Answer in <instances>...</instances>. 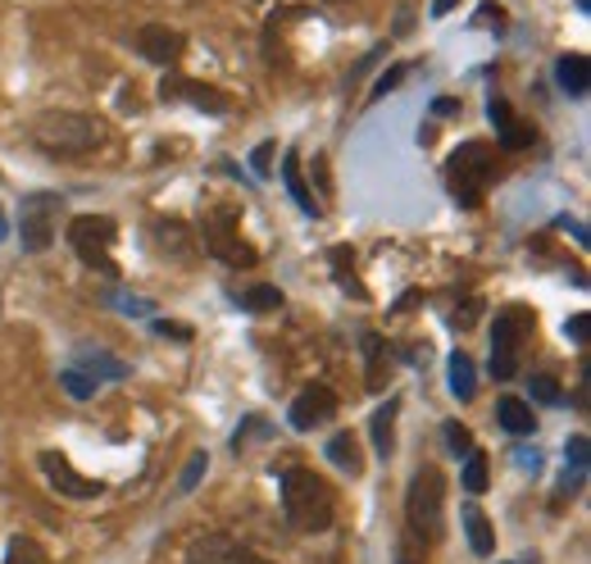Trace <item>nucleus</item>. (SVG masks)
Wrapping results in <instances>:
<instances>
[{"label":"nucleus","mask_w":591,"mask_h":564,"mask_svg":"<svg viewBox=\"0 0 591 564\" xmlns=\"http://www.w3.org/2000/svg\"><path fill=\"white\" fill-rule=\"evenodd\" d=\"M282 182H287L291 201L301 205L305 214H314V219H319V201L310 197V187H305V178H301V155H296V151H287V155H282Z\"/></svg>","instance_id":"nucleus-20"},{"label":"nucleus","mask_w":591,"mask_h":564,"mask_svg":"<svg viewBox=\"0 0 591 564\" xmlns=\"http://www.w3.org/2000/svg\"><path fill=\"white\" fill-rule=\"evenodd\" d=\"M60 387H64L73 401H91V396H96V387H101V383H96L91 373H82L78 364H69V369L60 373Z\"/></svg>","instance_id":"nucleus-28"},{"label":"nucleus","mask_w":591,"mask_h":564,"mask_svg":"<svg viewBox=\"0 0 591 564\" xmlns=\"http://www.w3.org/2000/svg\"><path fill=\"white\" fill-rule=\"evenodd\" d=\"M332 414H337V392L323 387V383H314V387H305L301 396L291 401V429H296V433L323 429V423H328Z\"/></svg>","instance_id":"nucleus-12"},{"label":"nucleus","mask_w":591,"mask_h":564,"mask_svg":"<svg viewBox=\"0 0 591 564\" xmlns=\"http://www.w3.org/2000/svg\"><path fill=\"white\" fill-rule=\"evenodd\" d=\"M73 364H78L82 373H91L96 383H123L128 373H132V364H123L119 355H110V351H101V346H78V351H73Z\"/></svg>","instance_id":"nucleus-14"},{"label":"nucleus","mask_w":591,"mask_h":564,"mask_svg":"<svg viewBox=\"0 0 591 564\" xmlns=\"http://www.w3.org/2000/svg\"><path fill=\"white\" fill-rule=\"evenodd\" d=\"M206 469H210V455H206V451H196V455L187 460V469H182V479H178V492H191L196 483H201Z\"/></svg>","instance_id":"nucleus-33"},{"label":"nucleus","mask_w":591,"mask_h":564,"mask_svg":"<svg viewBox=\"0 0 591 564\" xmlns=\"http://www.w3.org/2000/svg\"><path fill=\"white\" fill-rule=\"evenodd\" d=\"M6 232H10V228H6V214H0V238H6Z\"/></svg>","instance_id":"nucleus-43"},{"label":"nucleus","mask_w":591,"mask_h":564,"mask_svg":"<svg viewBox=\"0 0 591 564\" xmlns=\"http://www.w3.org/2000/svg\"><path fill=\"white\" fill-rule=\"evenodd\" d=\"M328 460L341 469V474H351V479H360V474H364V455H360V446H355V437H351V433L328 437Z\"/></svg>","instance_id":"nucleus-21"},{"label":"nucleus","mask_w":591,"mask_h":564,"mask_svg":"<svg viewBox=\"0 0 591 564\" xmlns=\"http://www.w3.org/2000/svg\"><path fill=\"white\" fill-rule=\"evenodd\" d=\"M497 423L510 433V437H532L537 433V419H532V405L528 401H519V396H505L501 405H497Z\"/></svg>","instance_id":"nucleus-19"},{"label":"nucleus","mask_w":591,"mask_h":564,"mask_svg":"<svg viewBox=\"0 0 591 564\" xmlns=\"http://www.w3.org/2000/svg\"><path fill=\"white\" fill-rule=\"evenodd\" d=\"M6 564H51V555L41 551V542H32V537L14 533V537H10V546H6Z\"/></svg>","instance_id":"nucleus-27"},{"label":"nucleus","mask_w":591,"mask_h":564,"mask_svg":"<svg viewBox=\"0 0 591 564\" xmlns=\"http://www.w3.org/2000/svg\"><path fill=\"white\" fill-rule=\"evenodd\" d=\"M564 333H569L573 342H587V310H578L573 319H564Z\"/></svg>","instance_id":"nucleus-37"},{"label":"nucleus","mask_w":591,"mask_h":564,"mask_svg":"<svg viewBox=\"0 0 591 564\" xmlns=\"http://www.w3.org/2000/svg\"><path fill=\"white\" fill-rule=\"evenodd\" d=\"M364 360H369V373H364V387L369 392H382L391 383V346L378 338V333H364Z\"/></svg>","instance_id":"nucleus-16"},{"label":"nucleus","mask_w":591,"mask_h":564,"mask_svg":"<svg viewBox=\"0 0 591 564\" xmlns=\"http://www.w3.org/2000/svg\"><path fill=\"white\" fill-rule=\"evenodd\" d=\"M528 396L541 401V405H564V392H560V383L551 379V373H537V379H528Z\"/></svg>","instance_id":"nucleus-30"},{"label":"nucleus","mask_w":591,"mask_h":564,"mask_svg":"<svg viewBox=\"0 0 591 564\" xmlns=\"http://www.w3.org/2000/svg\"><path fill=\"white\" fill-rule=\"evenodd\" d=\"M41 474H46V483H51L60 496H69V501H96V496H101L106 487L101 483H96V479H87V474H78V469L60 455V451H41Z\"/></svg>","instance_id":"nucleus-10"},{"label":"nucleus","mask_w":591,"mask_h":564,"mask_svg":"<svg viewBox=\"0 0 591 564\" xmlns=\"http://www.w3.org/2000/svg\"><path fill=\"white\" fill-rule=\"evenodd\" d=\"M447 379H451V392H455L460 401H473V392H478V369H473V360H469L464 351H455V355L447 360Z\"/></svg>","instance_id":"nucleus-23"},{"label":"nucleus","mask_w":591,"mask_h":564,"mask_svg":"<svg viewBox=\"0 0 591 564\" xmlns=\"http://www.w3.org/2000/svg\"><path fill=\"white\" fill-rule=\"evenodd\" d=\"M237 305L264 314V310H278L282 305V292L278 288H251V292H237Z\"/></svg>","instance_id":"nucleus-29"},{"label":"nucleus","mask_w":591,"mask_h":564,"mask_svg":"<svg viewBox=\"0 0 591 564\" xmlns=\"http://www.w3.org/2000/svg\"><path fill=\"white\" fill-rule=\"evenodd\" d=\"M460 524H464V537H469V551L473 555H491V551H497V533H491V520H487L478 505H464L460 510Z\"/></svg>","instance_id":"nucleus-18"},{"label":"nucleus","mask_w":591,"mask_h":564,"mask_svg":"<svg viewBox=\"0 0 591 564\" xmlns=\"http://www.w3.org/2000/svg\"><path fill=\"white\" fill-rule=\"evenodd\" d=\"M451 6H455V0H437L432 10H437V14H451Z\"/></svg>","instance_id":"nucleus-42"},{"label":"nucleus","mask_w":591,"mask_h":564,"mask_svg":"<svg viewBox=\"0 0 591 564\" xmlns=\"http://www.w3.org/2000/svg\"><path fill=\"white\" fill-rule=\"evenodd\" d=\"M119 238V223L110 214H78L69 223V246L82 264H96V269H114L110 264V246Z\"/></svg>","instance_id":"nucleus-8"},{"label":"nucleus","mask_w":591,"mask_h":564,"mask_svg":"<svg viewBox=\"0 0 591 564\" xmlns=\"http://www.w3.org/2000/svg\"><path fill=\"white\" fill-rule=\"evenodd\" d=\"M60 214H64V197L60 192H28L19 205V242L28 255L51 251L56 232H60Z\"/></svg>","instance_id":"nucleus-6"},{"label":"nucleus","mask_w":591,"mask_h":564,"mask_svg":"<svg viewBox=\"0 0 591 564\" xmlns=\"http://www.w3.org/2000/svg\"><path fill=\"white\" fill-rule=\"evenodd\" d=\"M405 533L419 542L447 537V474L437 464H419L405 487Z\"/></svg>","instance_id":"nucleus-2"},{"label":"nucleus","mask_w":591,"mask_h":564,"mask_svg":"<svg viewBox=\"0 0 591 564\" xmlns=\"http://www.w3.org/2000/svg\"><path fill=\"white\" fill-rule=\"evenodd\" d=\"M328 6H351V0H328Z\"/></svg>","instance_id":"nucleus-44"},{"label":"nucleus","mask_w":591,"mask_h":564,"mask_svg":"<svg viewBox=\"0 0 591 564\" xmlns=\"http://www.w3.org/2000/svg\"><path fill=\"white\" fill-rule=\"evenodd\" d=\"M351 246H332V273H337V282L347 288V296H355V301H369V292H364V282L355 278V269H351Z\"/></svg>","instance_id":"nucleus-25"},{"label":"nucleus","mask_w":591,"mask_h":564,"mask_svg":"<svg viewBox=\"0 0 591 564\" xmlns=\"http://www.w3.org/2000/svg\"><path fill=\"white\" fill-rule=\"evenodd\" d=\"M156 333H160V338H178V342H187V338H191L182 323H169V319H156Z\"/></svg>","instance_id":"nucleus-40"},{"label":"nucleus","mask_w":591,"mask_h":564,"mask_svg":"<svg viewBox=\"0 0 591 564\" xmlns=\"http://www.w3.org/2000/svg\"><path fill=\"white\" fill-rule=\"evenodd\" d=\"M491 178H497V147L491 141H464L447 160V187L464 210H478Z\"/></svg>","instance_id":"nucleus-5"},{"label":"nucleus","mask_w":591,"mask_h":564,"mask_svg":"<svg viewBox=\"0 0 591 564\" xmlns=\"http://www.w3.org/2000/svg\"><path fill=\"white\" fill-rule=\"evenodd\" d=\"M187 564H269V560L228 533H206L187 546Z\"/></svg>","instance_id":"nucleus-9"},{"label":"nucleus","mask_w":591,"mask_h":564,"mask_svg":"<svg viewBox=\"0 0 591 564\" xmlns=\"http://www.w3.org/2000/svg\"><path fill=\"white\" fill-rule=\"evenodd\" d=\"M423 560H428V546L414 533H405L401 537V551H397V564H423Z\"/></svg>","instance_id":"nucleus-34"},{"label":"nucleus","mask_w":591,"mask_h":564,"mask_svg":"<svg viewBox=\"0 0 591 564\" xmlns=\"http://www.w3.org/2000/svg\"><path fill=\"white\" fill-rule=\"evenodd\" d=\"M555 82L569 97H587V56H560L555 60Z\"/></svg>","instance_id":"nucleus-24"},{"label":"nucleus","mask_w":591,"mask_h":564,"mask_svg":"<svg viewBox=\"0 0 591 564\" xmlns=\"http://www.w3.org/2000/svg\"><path fill=\"white\" fill-rule=\"evenodd\" d=\"M487 483H491V464H487V455H482V451H469V455H464V492H469V496H482Z\"/></svg>","instance_id":"nucleus-26"},{"label":"nucleus","mask_w":591,"mask_h":564,"mask_svg":"<svg viewBox=\"0 0 591 564\" xmlns=\"http://www.w3.org/2000/svg\"><path fill=\"white\" fill-rule=\"evenodd\" d=\"M160 97H164V101H191V105H201L206 114H228V110H232V97H228V91L206 87V82H191V78H178V73H169V78L160 82Z\"/></svg>","instance_id":"nucleus-11"},{"label":"nucleus","mask_w":591,"mask_h":564,"mask_svg":"<svg viewBox=\"0 0 591 564\" xmlns=\"http://www.w3.org/2000/svg\"><path fill=\"white\" fill-rule=\"evenodd\" d=\"M564 460H569L573 474H587V464H591V446H587V437H582V433H573V437H569Z\"/></svg>","instance_id":"nucleus-32"},{"label":"nucleus","mask_w":591,"mask_h":564,"mask_svg":"<svg viewBox=\"0 0 591 564\" xmlns=\"http://www.w3.org/2000/svg\"><path fill=\"white\" fill-rule=\"evenodd\" d=\"M110 305H119L123 314H151V305L137 301V296H110Z\"/></svg>","instance_id":"nucleus-39"},{"label":"nucleus","mask_w":591,"mask_h":564,"mask_svg":"<svg viewBox=\"0 0 591 564\" xmlns=\"http://www.w3.org/2000/svg\"><path fill=\"white\" fill-rule=\"evenodd\" d=\"M273 147H278V141H264V147H256V155H251L256 178H269V169H273Z\"/></svg>","instance_id":"nucleus-35"},{"label":"nucleus","mask_w":591,"mask_h":564,"mask_svg":"<svg viewBox=\"0 0 591 564\" xmlns=\"http://www.w3.org/2000/svg\"><path fill=\"white\" fill-rule=\"evenodd\" d=\"M532 333H537V314L528 305H505L497 314V328H491V379L497 383H510L519 379V364L532 346Z\"/></svg>","instance_id":"nucleus-4"},{"label":"nucleus","mask_w":591,"mask_h":564,"mask_svg":"<svg viewBox=\"0 0 591 564\" xmlns=\"http://www.w3.org/2000/svg\"><path fill=\"white\" fill-rule=\"evenodd\" d=\"M432 110H437V119H451V114H455L460 105H455L451 97H437V105H432Z\"/></svg>","instance_id":"nucleus-41"},{"label":"nucleus","mask_w":591,"mask_h":564,"mask_svg":"<svg viewBox=\"0 0 591 564\" xmlns=\"http://www.w3.org/2000/svg\"><path fill=\"white\" fill-rule=\"evenodd\" d=\"M32 141L46 155H87L106 141V123L82 110H46L32 119Z\"/></svg>","instance_id":"nucleus-3"},{"label":"nucleus","mask_w":591,"mask_h":564,"mask_svg":"<svg viewBox=\"0 0 591 564\" xmlns=\"http://www.w3.org/2000/svg\"><path fill=\"white\" fill-rule=\"evenodd\" d=\"M401 73H410V64H397V69H391V73H387V78H382V82L373 87V101H378V97H387V91L401 82Z\"/></svg>","instance_id":"nucleus-38"},{"label":"nucleus","mask_w":591,"mask_h":564,"mask_svg":"<svg viewBox=\"0 0 591 564\" xmlns=\"http://www.w3.org/2000/svg\"><path fill=\"white\" fill-rule=\"evenodd\" d=\"M487 114H491V123H497L501 147H505V151H523V147H532V123H519V119H514V110H510L501 97H491Z\"/></svg>","instance_id":"nucleus-15"},{"label":"nucleus","mask_w":591,"mask_h":564,"mask_svg":"<svg viewBox=\"0 0 591 564\" xmlns=\"http://www.w3.org/2000/svg\"><path fill=\"white\" fill-rule=\"evenodd\" d=\"M201 228H206V246H210L223 264H232V269H251V264L260 260L251 242L237 238V210H232V205H214V210H206Z\"/></svg>","instance_id":"nucleus-7"},{"label":"nucleus","mask_w":591,"mask_h":564,"mask_svg":"<svg viewBox=\"0 0 591 564\" xmlns=\"http://www.w3.org/2000/svg\"><path fill=\"white\" fill-rule=\"evenodd\" d=\"M478 310H482V301H478V296H469V301H464V310L455 305V314H451V319H455V328H460V333H464V328H473V323H478Z\"/></svg>","instance_id":"nucleus-36"},{"label":"nucleus","mask_w":591,"mask_h":564,"mask_svg":"<svg viewBox=\"0 0 591 564\" xmlns=\"http://www.w3.org/2000/svg\"><path fill=\"white\" fill-rule=\"evenodd\" d=\"M441 437H447L451 455H469V451H473V433L464 429V423H455V419H447V423H441Z\"/></svg>","instance_id":"nucleus-31"},{"label":"nucleus","mask_w":591,"mask_h":564,"mask_svg":"<svg viewBox=\"0 0 591 564\" xmlns=\"http://www.w3.org/2000/svg\"><path fill=\"white\" fill-rule=\"evenodd\" d=\"M182 46H187L182 32H173V28H164V23H151V28L137 32V51L151 60V64H164V69L182 56Z\"/></svg>","instance_id":"nucleus-13"},{"label":"nucleus","mask_w":591,"mask_h":564,"mask_svg":"<svg viewBox=\"0 0 591 564\" xmlns=\"http://www.w3.org/2000/svg\"><path fill=\"white\" fill-rule=\"evenodd\" d=\"M278 487H282V520L296 533H323V528H332L337 501H332V487L314 474V469L291 464L287 474L278 479Z\"/></svg>","instance_id":"nucleus-1"},{"label":"nucleus","mask_w":591,"mask_h":564,"mask_svg":"<svg viewBox=\"0 0 591 564\" xmlns=\"http://www.w3.org/2000/svg\"><path fill=\"white\" fill-rule=\"evenodd\" d=\"M151 238L160 242V251L173 242V260H178V264H191V238H187V228H182V223H173V219H156V223H151Z\"/></svg>","instance_id":"nucleus-22"},{"label":"nucleus","mask_w":591,"mask_h":564,"mask_svg":"<svg viewBox=\"0 0 591 564\" xmlns=\"http://www.w3.org/2000/svg\"><path fill=\"white\" fill-rule=\"evenodd\" d=\"M397 414H401V401L391 396L382 410H373V419H369V433H373V451L382 455V460H391V451H397Z\"/></svg>","instance_id":"nucleus-17"}]
</instances>
